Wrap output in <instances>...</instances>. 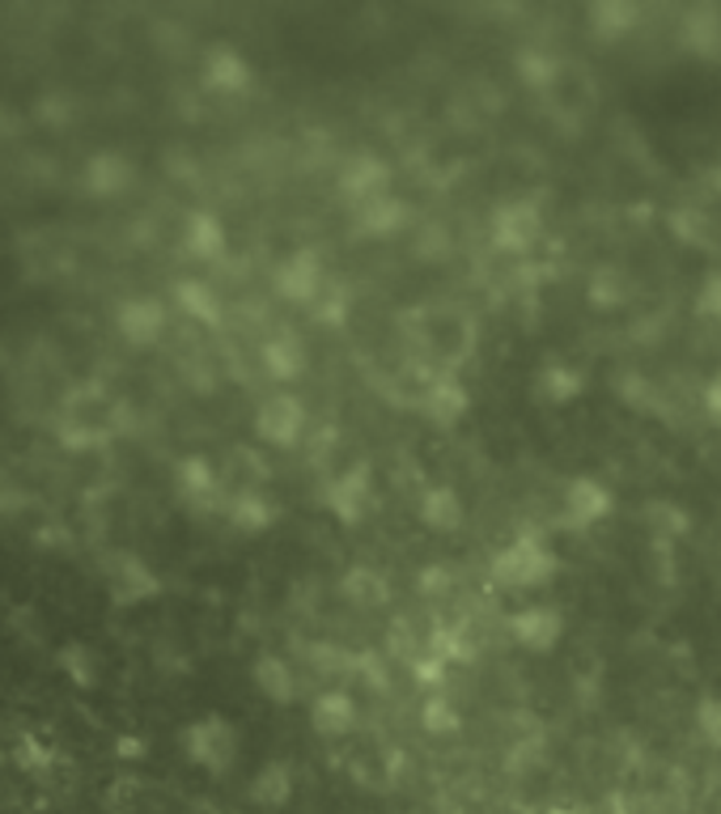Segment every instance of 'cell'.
Wrapping results in <instances>:
<instances>
[{"label":"cell","mask_w":721,"mask_h":814,"mask_svg":"<svg viewBox=\"0 0 721 814\" xmlns=\"http://www.w3.org/2000/svg\"><path fill=\"white\" fill-rule=\"evenodd\" d=\"M489 573L501 589H540L561 573V556L535 534H518L492 556Z\"/></svg>","instance_id":"1"},{"label":"cell","mask_w":721,"mask_h":814,"mask_svg":"<svg viewBox=\"0 0 721 814\" xmlns=\"http://www.w3.org/2000/svg\"><path fill=\"white\" fill-rule=\"evenodd\" d=\"M115 432V399H106L98 386H81L69 395L60 411V441L69 450H98Z\"/></svg>","instance_id":"2"},{"label":"cell","mask_w":721,"mask_h":814,"mask_svg":"<svg viewBox=\"0 0 721 814\" xmlns=\"http://www.w3.org/2000/svg\"><path fill=\"white\" fill-rule=\"evenodd\" d=\"M238 751H242L238 730H233V721H226L221 712H205L191 726H182V755L196 763V768L212 772V776H226L233 763H238Z\"/></svg>","instance_id":"3"},{"label":"cell","mask_w":721,"mask_h":814,"mask_svg":"<svg viewBox=\"0 0 721 814\" xmlns=\"http://www.w3.org/2000/svg\"><path fill=\"white\" fill-rule=\"evenodd\" d=\"M175 497L182 509H191L200 518H226V505H230L226 480L205 455H187L175 462Z\"/></svg>","instance_id":"4"},{"label":"cell","mask_w":721,"mask_h":814,"mask_svg":"<svg viewBox=\"0 0 721 814\" xmlns=\"http://www.w3.org/2000/svg\"><path fill=\"white\" fill-rule=\"evenodd\" d=\"M489 238L497 251L505 254H531L543 238V208L535 200H505L492 208Z\"/></svg>","instance_id":"5"},{"label":"cell","mask_w":721,"mask_h":814,"mask_svg":"<svg viewBox=\"0 0 721 814\" xmlns=\"http://www.w3.org/2000/svg\"><path fill=\"white\" fill-rule=\"evenodd\" d=\"M323 505L332 509L335 522L357 526L360 518L369 513V505H374V462L357 458L353 467H344L339 476H332L327 488H323Z\"/></svg>","instance_id":"6"},{"label":"cell","mask_w":721,"mask_h":814,"mask_svg":"<svg viewBox=\"0 0 721 814\" xmlns=\"http://www.w3.org/2000/svg\"><path fill=\"white\" fill-rule=\"evenodd\" d=\"M103 582L115 607H136V603L161 594V577L140 556H132V552H111V556H103Z\"/></svg>","instance_id":"7"},{"label":"cell","mask_w":721,"mask_h":814,"mask_svg":"<svg viewBox=\"0 0 721 814\" xmlns=\"http://www.w3.org/2000/svg\"><path fill=\"white\" fill-rule=\"evenodd\" d=\"M327 284V272H323V254L310 251V247H297L293 254H284L272 272V289L276 298L289 305H314V298L323 293Z\"/></svg>","instance_id":"8"},{"label":"cell","mask_w":721,"mask_h":814,"mask_svg":"<svg viewBox=\"0 0 721 814\" xmlns=\"http://www.w3.org/2000/svg\"><path fill=\"white\" fill-rule=\"evenodd\" d=\"M200 85L217 98H242L255 90V64L230 43H217L205 51V64H200Z\"/></svg>","instance_id":"9"},{"label":"cell","mask_w":721,"mask_h":814,"mask_svg":"<svg viewBox=\"0 0 721 814\" xmlns=\"http://www.w3.org/2000/svg\"><path fill=\"white\" fill-rule=\"evenodd\" d=\"M612 509H616L612 488L603 480H594V476H573L565 483V492H561V522L568 531H591V526L612 518Z\"/></svg>","instance_id":"10"},{"label":"cell","mask_w":721,"mask_h":814,"mask_svg":"<svg viewBox=\"0 0 721 814\" xmlns=\"http://www.w3.org/2000/svg\"><path fill=\"white\" fill-rule=\"evenodd\" d=\"M166 323H170V310L157 293H132L124 302L115 305V331L136 344V348H149L166 335Z\"/></svg>","instance_id":"11"},{"label":"cell","mask_w":721,"mask_h":814,"mask_svg":"<svg viewBox=\"0 0 721 814\" xmlns=\"http://www.w3.org/2000/svg\"><path fill=\"white\" fill-rule=\"evenodd\" d=\"M255 432L268 441V446H297L302 441V432H306V404L297 399V395H268L255 411Z\"/></svg>","instance_id":"12"},{"label":"cell","mask_w":721,"mask_h":814,"mask_svg":"<svg viewBox=\"0 0 721 814\" xmlns=\"http://www.w3.org/2000/svg\"><path fill=\"white\" fill-rule=\"evenodd\" d=\"M132 182H136V161L119 149H98L81 166V187L94 200H119L124 191H132Z\"/></svg>","instance_id":"13"},{"label":"cell","mask_w":721,"mask_h":814,"mask_svg":"<svg viewBox=\"0 0 721 814\" xmlns=\"http://www.w3.org/2000/svg\"><path fill=\"white\" fill-rule=\"evenodd\" d=\"M335 187H339V196L353 204V208L378 200V196H387L390 191V161L387 157H378V153H357V157L344 161Z\"/></svg>","instance_id":"14"},{"label":"cell","mask_w":721,"mask_h":814,"mask_svg":"<svg viewBox=\"0 0 721 814\" xmlns=\"http://www.w3.org/2000/svg\"><path fill=\"white\" fill-rule=\"evenodd\" d=\"M416 407H420V416H425L429 425H438V429H454L467 411H471V390H467L454 374H438V378L425 382V390H420Z\"/></svg>","instance_id":"15"},{"label":"cell","mask_w":721,"mask_h":814,"mask_svg":"<svg viewBox=\"0 0 721 814\" xmlns=\"http://www.w3.org/2000/svg\"><path fill=\"white\" fill-rule=\"evenodd\" d=\"M679 43L692 51L696 60H721V4L713 0H696L679 18Z\"/></svg>","instance_id":"16"},{"label":"cell","mask_w":721,"mask_h":814,"mask_svg":"<svg viewBox=\"0 0 721 814\" xmlns=\"http://www.w3.org/2000/svg\"><path fill=\"white\" fill-rule=\"evenodd\" d=\"M510 636L526 654H552L561 645V636H565V615L556 607H543V603L522 607L510 615Z\"/></svg>","instance_id":"17"},{"label":"cell","mask_w":721,"mask_h":814,"mask_svg":"<svg viewBox=\"0 0 721 814\" xmlns=\"http://www.w3.org/2000/svg\"><path fill=\"white\" fill-rule=\"evenodd\" d=\"M259 361H263V374H268V378L297 382L310 369V348L297 331H276V335L263 340Z\"/></svg>","instance_id":"18"},{"label":"cell","mask_w":721,"mask_h":814,"mask_svg":"<svg viewBox=\"0 0 721 814\" xmlns=\"http://www.w3.org/2000/svg\"><path fill=\"white\" fill-rule=\"evenodd\" d=\"M641 4H633V0H594L586 9V25L598 43H624L628 34L641 30Z\"/></svg>","instance_id":"19"},{"label":"cell","mask_w":721,"mask_h":814,"mask_svg":"<svg viewBox=\"0 0 721 814\" xmlns=\"http://www.w3.org/2000/svg\"><path fill=\"white\" fill-rule=\"evenodd\" d=\"M226 247H230V238H226V226H221L217 212H205V208L187 212V221H182V251L191 254L196 263H221Z\"/></svg>","instance_id":"20"},{"label":"cell","mask_w":721,"mask_h":814,"mask_svg":"<svg viewBox=\"0 0 721 814\" xmlns=\"http://www.w3.org/2000/svg\"><path fill=\"white\" fill-rule=\"evenodd\" d=\"M425 344L438 356L441 365H459L471 353V323H463L459 314H425Z\"/></svg>","instance_id":"21"},{"label":"cell","mask_w":721,"mask_h":814,"mask_svg":"<svg viewBox=\"0 0 721 814\" xmlns=\"http://www.w3.org/2000/svg\"><path fill=\"white\" fill-rule=\"evenodd\" d=\"M281 509L276 501L263 492V488H242V492H230V505H226V522H230L238 534H263L276 526Z\"/></svg>","instance_id":"22"},{"label":"cell","mask_w":721,"mask_h":814,"mask_svg":"<svg viewBox=\"0 0 721 814\" xmlns=\"http://www.w3.org/2000/svg\"><path fill=\"white\" fill-rule=\"evenodd\" d=\"M416 518L429 526V531L438 534H454L463 531L467 522V505L463 497L450 488V483H429L425 492H420V505H416Z\"/></svg>","instance_id":"23"},{"label":"cell","mask_w":721,"mask_h":814,"mask_svg":"<svg viewBox=\"0 0 721 814\" xmlns=\"http://www.w3.org/2000/svg\"><path fill=\"white\" fill-rule=\"evenodd\" d=\"M310 730L323 738H344L357 730V700L348 696V691H323V696H314V705H310Z\"/></svg>","instance_id":"24"},{"label":"cell","mask_w":721,"mask_h":814,"mask_svg":"<svg viewBox=\"0 0 721 814\" xmlns=\"http://www.w3.org/2000/svg\"><path fill=\"white\" fill-rule=\"evenodd\" d=\"M408 221H412V212H408V204L399 200L395 191L353 208V229L365 233V238H395Z\"/></svg>","instance_id":"25"},{"label":"cell","mask_w":721,"mask_h":814,"mask_svg":"<svg viewBox=\"0 0 721 814\" xmlns=\"http://www.w3.org/2000/svg\"><path fill=\"white\" fill-rule=\"evenodd\" d=\"M170 298H175V305H179L191 323H200V327H221V319H226L221 293H217V289H212L208 280H200V276L175 280Z\"/></svg>","instance_id":"26"},{"label":"cell","mask_w":721,"mask_h":814,"mask_svg":"<svg viewBox=\"0 0 721 814\" xmlns=\"http://www.w3.org/2000/svg\"><path fill=\"white\" fill-rule=\"evenodd\" d=\"M586 390V374L568 361H547L540 374H535V399L547 407H565Z\"/></svg>","instance_id":"27"},{"label":"cell","mask_w":721,"mask_h":814,"mask_svg":"<svg viewBox=\"0 0 721 814\" xmlns=\"http://www.w3.org/2000/svg\"><path fill=\"white\" fill-rule=\"evenodd\" d=\"M251 683H255L259 696L272 700V705H293V700H297V675H293V666H289L281 654H259V658L251 661Z\"/></svg>","instance_id":"28"},{"label":"cell","mask_w":721,"mask_h":814,"mask_svg":"<svg viewBox=\"0 0 721 814\" xmlns=\"http://www.w3.org/2000/svg\"><path fill=\"white\" fill-rule=\"evenodd\" d=\"M339 594H344L357 610H378L390 603V582L378 573V568H369V564H353V568L339 577Z\"/></svg>","instance_id":"29"},{"label":"cell","mask_w":721,"mask_h":814,"mask_svg":"<svg viewBox=\"0 0 721 814\" xmlns=\"http://www.w3.org/2000/svg\"><path fill=\"white\" fill-rule=\"evenodd\" d=\"M289 797H293V768L281 760H268L251 781V802L263 811H281V806H289Z\"/></svg>","instance_id":"30"},{"label":"cell","mask_w":721,"mask_h":814,"mask_svg":"<svg viewBox=\"0 0 721 814\" xmlns=\"http://www.w3.org/2000/svg\"><path fill=\"white\" fill-rule=\"evenodd\" d=\"M645 531L654 534V543H679L683 534L692 531V513L679 505V501L654 497L645 505Z\"/></svg>","instance_id":"31"},{"label":"cell","mask_w":721,"mask_h":814,"mask_svg":"<svg viewBox=\"0 0 721 814\" xmlns=\"http://www.w3.org/2000/svg\"><path fill=\"white\" fill-rule=\"evenodd\" d=\"M514 73L518 81L526 85V90H535V94H543V90H552L556 81H561V73H565V64L552 55V51L543 48H522L514 55Z\"/></svg>","instance_id":"32"},{"label":"cell","mask_w":721,"mask_h":814,"mask_svg":"<svg viewBox=\"0 0 721 814\" xmlns=\"http://www.w3.org/2000/svg\"><path fill=\"white\" fill-rule=\"evenodd\" d=\"M55 666H60V675H64L73 687H81V691L98 687V654H94L85 640H64V645L55 649Z\"/></svg>","instance_id":"33"},{"label":"cell","mask_w":721,"mask_h":814,"mask_svg":"<svg viewBox=\"0 0 721 814\" xmlns=\"http://www.w3.org/2000/svg\"><path fill=\"white\" fill-rule=\"evenodd\" d=\"M420 730L433 738H446V734H459V726H463V717L454 709V700L450 696H441V691H429L425 700H420Z\"/></svg>","instance_id":"34"},{"label":"cell","mask_w":721,"mask_h":814,"mask_svg":"<svg viewBox=\"0 0 721 814\" xmlns=\"http://www.w3.org/2000/svg\"><path fill=\"white\" fill-rule=\"evenodd\" d=\"M667 226L683 247H704L709 233H713V217L704 208H696V204H679V208H670Z\"/></svg>","instance_id":"35"},{"label":"cell","mask_w":721,"mask_h":814,"mask_svg":"<svg viewBox=\"0 0 721 814\" xmlns=\"http://www.w3.org/2000/svg\"><path fill=\"white\" fill-rule=\"evenodd\" d=\"M628 293H633V284H628V276L619 268H598L591 284H586V298H591L594 310H619L628 302Z\"/></svg>","instance_id":"36"},{"label":"cell","mask_w":721,"mask_h":814,"mask_svg":"<svg viewBox=\"0 0 721 814\" xmlns=\"http://www.w3.org/2000/svg\"><path fill=\"white\" fill-rule=\"evenodd\" d=\"M52 760H55V751L34 734H22L18 738V747H13V763H18L27 776H48V772H52Z\"/></svg>","instance_id":"37"},{"label":"cell","mask_w":721,"mask_h":814,"mask_svg":"<svg viewBox=\"0 0 721 814\" xmlns=\"http://www.w3.org/2000/svg\"><path fill=\"white\" fill-rule=\"evenodd\" d=\"M310 314H314L323 327H339V323L348 319V289H344V284H335V280H327V284H323V293H318L314 305H310Z\"/></svg>","instance_id":"38"},{"label":"cell","mask_w":721,"mask_h":814,"mask_svg":"<svg viewBox=\"0 0 721 814\" xmlns=\"http://www.w3.org/2000/svg\"><path fill=\"white\" fill-rule=\"evenodd\" d=\"M696 734L704 738L713 751H721V696H709L696 705Z\"/></svg>","instance_id":"39"},{"label":"cell","mask_w":721,"mask_h":814,"mask_svg":"<svg viewBox=\"0 0 721 814\" xmlns=\"http://www.w3.org/2000/svg\"><path fill=\"white\" fill-rule=\"evenodd\" d=\"M446 675H450V661L441 658V654H433V649H425V654L412 661V679L420 687H429V691H438V687L446 683Z\"/></svg>","instance_id":"40"},{"label":"cell","mask_w":721,"mask_h":814,"mask_svg":"<svg viewBox=\"0 0 721 814\" xmlns=\"http://www.w3.org/2000/svg\"><path fill=\"white\" fill-rule=\"evenodd\" d=\"M22 509H30V492L18 483L13 471L0 467V518H13V513H22Z\"/></svg>","instance_id":"41"},{"label":"cell","mask_w":721,"mask_h":814,"mask_svg":"<svg viewBox=\"0 0 721 814\" xmlns=\"http://www.w3.org/2000/svg\"><path fill=\"white\" fill-rule=\"evenodd\" d=\"M696 305H700V314H704V319H713V323L721 327V272L704 276L700 293H696Z\"/></svg>","instance_id":"42"},{"label":"cell","mask_w":721,"mask_h":814,"mask_svg":"<svg viewBox=\"0 0 721 814\" xmlns=\"http://www.w3.org/2000/svg\"><path fill=\"white\" fill-rule=\"evenodd\" d=\"M115 755H119V760H145V755H149V747H145V738L119 734L115 738Z\"/></svg>","instance_id":"43"},{"label":"cell","mask_w":721,"mask_h":814,"mask_svg":"<svg viewBox=\"0 0 721 814\" xmlns=\"http://www.w3.org/2000/svg\"><path fill=\"white\" fill-rule=\"evenodd\" d=\"M704 411H709L713 425H721V369L709 378V386H704Z\"/></svg>","instance_id":"44"},{"label":"cell","mask_w":721,"mask_h":814,"mask_svg":"<svg viewBox=\"0 0 721 814\" xmlns=\"http://www.w3.org/2000/svg\"><path fill=\"white\" fill-rule=\"evenodd\" d=\"M446 585H450V577H446V568H441V564H433V568H425V573H420V589H425V594H438V589H446Z\"/></svg>","instance_id":"45"},{"label":"cell","mask_w":721,"mask_h":814,"mask_svg":"<svg viewBox=\"0 0 721 814\" xmlns=\"http://www.w3.org/2000/svg\"><path fill=\"white\" fill-rule=\"evenodd\" d=\"M106 802H124V811H132V802H136V785L124 776V781L115 785V793H106Z\"/></svg>","instance_id":"46"},{"label":"cell","mask_w":721,"mask_h":814,"mask_svg":"<svg viewBox=\"0 0 721 814\" xmlns=\"http://www.w3.org/2000/svg\"><path fill=\"white\" fill-rule=\"evenodd\" d=\"M709 182H713V191L721 196V166H713V175H709Z\"/></svg>","instance_id":"47"},{"label":"cell","mask_w":721,"mask_h":814,"mask_svg":"<svg viewBox=\"0 0 721 814\" xmlns=\"http://www.w3.org/2000/svg\"><path fill=\"white\" fill-rule=\"evenodd\" d=\"M547 814H582V811H577V806H552Z\"/></svg>","instance_id":"48"}]
</instances>
